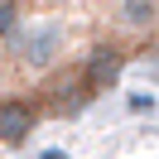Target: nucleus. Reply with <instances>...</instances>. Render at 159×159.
Listing matches in <instances>:
<instances>
[{
	"label": "nucleus",
	"instance_id": "1",
	"mask_svg": "<svg viewBox=\"0 0 159 159\" xmlns=\"http://www.w3.org/2000/svg\"><path fill=\"white\" fill-rule=\"evenodd\" d=\"M5 58H15L24 72H53L68 58V24H63V15H20L5 29Z\"/></svg>",
	"mask_w": 159,
	"mask_h": 159
},
{
	"label": "nucleus",
	"instance_id": "2",
	"mask_svg": "<svg viewBox=\"0 0 159 159\" xmlns=\"http://www.w3.org/2000/svg\"><path fill=\"white\" fill-rule=\"evenodd\" d=\"M120 77H125V48L111 43V39H97L87 53H82V63H77V82H82V92H87L92 101L106 97Z\"/></svg>",
	"mask_w": 159,
	"mask_h": 159
},
{
	"label": "nucleus",
	"instance_id": "3",
	"mask_svg": "<svg viewBox=\"0 0 159 159\" xmlns=\"http://www.w3.org/2000/svg\"><path fill=\"white\" fill-rule=\"evenodd\" d=\"M39 120H43V106L29 101L24 92L0 97V149H24L29 135L39 130Z\"/></svg>",
	"mask_w": 159,
	"mask_h": 159
},
{
	"label": "nucleus",
	"instance_id": "4",
	"mask_svg": "<svg viewBox=\"0 0 159 159\" xmlns=\"http://www.w3.org/2000/svg\"><path fill=\"white\" fill-rule=\"evenodd\" d=\"M154 0H116V15H111V24H116L120 34H135V39H149L154 34Z\"/></svg>",
	"mask_w": 159,
	"mask_h": 159
},
{
	"label": "nucleus",
	"instance_id": "5",
	"mask_svg": "<svg viewBox=\"0 0 159 159\" xmlns=\"http://www.w3.org/2000/svg\"><path fill=\"white\" fill-rule=\"evenodd\" d=\"M20 20V0H0V39H5V29Z\"/></svg>",
	"mask_w": 159,
	"mask_h": 159
},
{
	"label": "nucleus",
	"instance_id": "6",
	"mask_svg": "<svg viewBox=\"0 0 159 159\" xmlns=\"http://www.w3.org/2000/svg\"><path fill=\"white\" fill-rule=\"evenodd\" d=\"M0 63H5V39H0Z\"/></svg>",
	"mask_w": 159,
	"mask_h": 159
}]
</instances>
